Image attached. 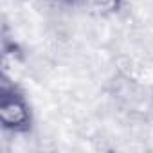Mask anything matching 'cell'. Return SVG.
<instances>
[{
    "instance_id": "cell-3",
    "label": "cell",
    "mask_w": 153,
    "mask_h": 153,
    "mask_svg": "<svg viewBox=\"0 0 153 153\" xmlns=\"http://www.w3.org/2000/svg\"><path fill=\"white\" fill-rule=\"evenodd\" d=\"M124 0H81V7H85L90 15L99 18H110L121 13Z\"/></svg>"
},
{
    "instance_id": "cell-2",
    "label": "cell",
    "mask_w": 153,
    "mask_h": 153,
    "mask_svg": "<svg viewBox=\"0 0 153 153\" xmlns=\"http://www.w3.org/2000/svg\"><path fill=\"white\" fill-rule=\"evenodd\" d=\"M0 126L13 135H27L34 126V112L25 92L6 74L0 79Z\"/></svg>"
},
{
    "instance_id": "cell-1",
    "label": "cell",
    "mask_w": 153,
    "mask_h": 153,
    "mask_svg": "<svg viewBox=\"0 0 153 153\" xmlns=\"http://www.w3.org/2000/svg\"><path fill=\"white\" fill-rule=\"evenodd\" d=\"M105 92L112 108L128 121L149 123L153 121V83L123 68L115 70Z\"/></svg>"
},
{
    "instance_id": "cell-4",
    "label": "cell",
    "mask_w": 153,
    "mask_h": 153,
    "mask_svg": "<svg viewBox=\"0 0 153 153\" xmlns=\"http://www.w3.org/2000/svg\"><path fill=\"white\" fill-rule=\"evenodd\" d=\"M54 2L63 6H81V0H54Z\"/></svg>"
}]
</instances>
